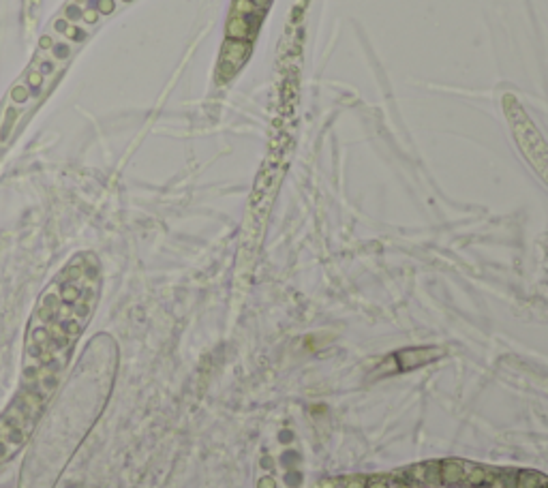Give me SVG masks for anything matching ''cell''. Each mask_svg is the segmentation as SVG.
<instances>
[{"mask_svg": "<svg viewBox=\"0 0 548 488\" xmlns=\"http://www.w3.org/2000/svg\"><path fill=\"white\" fill-rule=\"evenodd\" d=\"M101 296V265L77 253L39 296L28 319L17 387L0 411V467L22 450L65 381Z\"/></svg>", "mask_w": 548, "mask_h": 488, "instance_id": "6da1fadb", "label": "cell"}, {"mask_svg": "<svg viewBox=\"0 0 548 488\" xmlns=\"http://www.w3.org/2000/svg\"><path fill=\"white\" fill-rule=\"evenodd\" d=\"M396 362V368L409 370V368H418V366H424L437 358H443V349L437 347H426V349H405V351H396L392 356Z\"/></svg>", "mask_w": 548, "mask_h": 488, "instance_id": "7a4b0ae2", "label": "cell"}, {"mask_svg": "<svg viewBox=\"0 0 548 488\" xmlns=\"http://www.w3.org/2000/svg\"><path fill=\"white\" fill-rule=\"evenodd\" d=\"M248 52H251V45L246 41L229 39L223 47V60H220V64L223 67H231V71H238L244 64Z\"/></svg>", "mask_w": 548, "mask_h": 488, "instance_id": "3957f363", "label": "cell"}, {"mask_svg": "<svg viewBox=\"0 0 548 488\" xmlns=\"http://www.w3.org/2000/svg\"><path fill=\"white\" fill-rule=\"evenodd\" d=\"M439 480H441V484L447 488L462 484V480H465V463L454 461V458H447V461L439 463Z\"/></svg>", "mask_w": 548, "mask_h": 488, "instance_id": "277c9868", "label": "cell"}, {"mask_svg": "<svg viewBox=\"0 0 548 488\" xmlns=\"http://www.w3.org/2000/svg\"><path fill=\"white\" fill-rule=\"evenodd\" d=\"M493 473L495 471H488L486 467H480V465L465 463V480H462V484L473 486V488L484 486V484H490V482H493Z\"/></svg>", "mask_w": 548, "mask_h": 488, "instance_id": "5b68a950", "label": "cell"}, {"mask_svg": "<svg viewBox=\"0 0 548 488\" xmlns=\"http://www.w3.org/2000/svg\"><path fill=\"white\" fill-rule=\"evenodd\" d=\"M548 484V478L536 471H521L516 473V486L514 488H544Z\"/></svg>", "mask_w": 548, "mask_h": 488, "instance_id": "8992f818", "label": "cell"}, {"mask_svg": "<svg viewBox=\"0 0 548 488\" xmlns=\"http://www.w3.org/2000/svg\"><path fill=\"white\" fill-rule=\"evenodd\" d=\"M248 30H251V26H248L246 15H233L227 24V34H229V39L236 41H244L248 37Z\"/></svg>", "mask_w": 548, "mask_h": 488, "instance_id": "52a82bcc", "label": "cell"}, {"mask_svg": "<svg viewBox=\"0 0 548 488\" xmlns=\"http://www.w3.org/2000/svg\"><path fill=\"white\" fill-rule=\"evenodd\" d=\"M429 471H431V463L414 465V467L407 469V478L416 480V482H420V484H429Z\"/></svg>", "mask_w": 548, "mask_h": 488, "instance_id": "ba28073f", "label": "cell"}, {"mask_svg": "<svg viewBox=\"0 0 548 488\" xmlns=\"http://www.w3.org/2000/svg\"><path fill=\"white\" fill-rule=\"evenodd\" d=\"M343 488H366V480L362 478V476H355V478H349V480H345V484Z\"/></svg>", "mask_w": 548, "mask_h": 488, "instance_id": "9c48e42d", "label": "cell"}, {"mask_svg": "<svg viewBox=\"0 0 548 488\" xmlns=\"http://www.w3.org/2000/svg\"><path fill=\"white\" fill-rule=\"evenodd\" d=\"M257 488H276V480L272 476H263L257 482Z\"/></svg>", "mask_w": 548, "mask_h": 488, "instance_id": "30bf717a", "label": "cell"}, {"mask_svg": "<svg viewBox=\"0 0 548 488\" xmlns=\"http://www.w3.org/2000/svg\"><path fill=\"white\" fill-rule=\"evenodd\" d=\"M366 488H390V484L383 478H373L371 482L366 484Z\"/></svg>", "mask_w": 548, "mask_h": 488, "instance_id": "8fae6325", "label": "cell"}, {"mask_svg": "<svg viewBox=\"0 0 548 488\" xmlns=\"http://www.w3.org/2000/svg\"><path fill=\"white\" fill-rule=\"evenodd\" d=\"M279 439H281V443H291L294 441V433H291V430H283Z\"/></svg>", "mask_w": 548, "mask_h": 488, "instance_id": "7c38bea8", "label": "cell"}, {"mask_svg": "<svg viewBox=\"0 0 548 488\" xmlns=\"http://www.w3.org/2000/svg\"><path fill=\"white\" fill-rule=\"evenodd\" d=\"M111 9H113V2H111V0H101V11L108 13V11H111Z\"/></svg>", "mask_w": 548, "mask_h": 488, "instance_id": "4fadbf2b", "label": "cell"}, {"mask_svg": "<svg viewBox=\"0 0 548 488\" xmlns=\"http://www.w3.org/2000/svg\"><path fill=\"white\" fill-rule=\"evenodd\" d=\"M261 467H263V469H272V458H270V456H263V458H261Z\"/></svg>", "mask_w": 548, "mask_h": 488, "instance_id": "5bb4252c", "label": "cell"}, {"mask_svg": "<svg viewBox=\"0 0 548 488\" xmlns=\"http://www.w3.org/2000/svg\"><path fill=\"white\" fill-rule=\"evenodd\" d=\"M390 488H416V486H411V484H405V482H396V484H392Z\"/></svg>", "mask_w": 548, "mask_h": 488, "instance_id": "9a60e30c", "label": "cell"}, {"mask_svg": "<svg viewBox=\"0 0 548 488\" xmlns=\"http://www.w3.org/2000/svg\"><path fill=\"white\" fill-rule=\"evenodd\" d=\"M467 488H473V486H467Z\"/></svg>", "mask_w": 548, "mask_h": 488, "instance_id": "2e32d148", "label": "cell"}, {"mask_svg": "<svg viewBox=\"0 0 548 488\" xmlns=\"http://www.w3.org/2000/svg\"><path fill=\"white\" fill-rule=\"evenodd\" d=\"M544 488H548V484H546V486H544Z\"/></svg>", "mask_w": 548, "mask_h": 488, "instance_id": "e0dca14e", "label": "cell"}]
</instances>
